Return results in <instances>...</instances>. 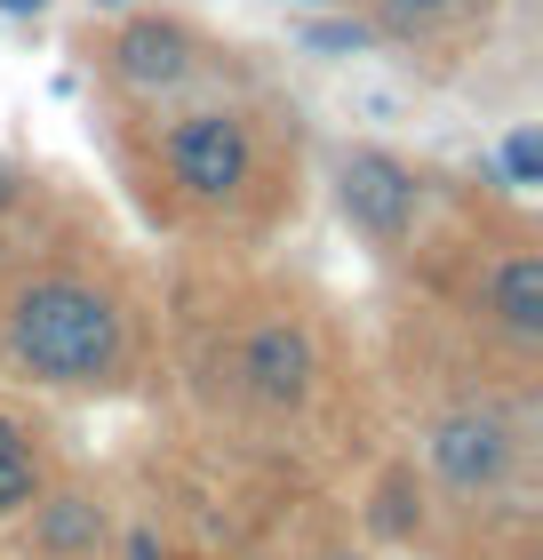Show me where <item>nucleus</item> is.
I'll return each mask as SVG.
<instances>
[{
    "instance_id": "nucleus-10",
    "label": "nucleus",
    "mask_w": 543,
    "mask_h": 560,
    "mask_svg": "<svg viewBox=\"0 0 543 560\" xmlns=\"http://www.w3.org/2000/svg\"><path fill=\"white\" fill-rule=\"evenodd\" d=\"M496 161H504V185H511V192H535V185H543V129H535V120H520V129L504 137Z\"/></svg>"
},
{
    "instance_id": "nucleus-1",
    "label": "nucleus",
    "mask_w": 543,
    "mask_h": 560,
    "mask_svg": "<svg viewBox=\"0 0 543 560\" xmlns=\"http://www.w3.org/2000/svg\"><path fill=\"white\" fill-rule=\"evenodd\" d=\"M9 345L48 385H105L120 369V313L88 280H33L9 313Z\"/></svg>"
},
{
    "instance_id": "nucleus-6",
    "label": "nucleus",
    "mask_w": 543,
    "mask_h": 560,
    "mask_svg": "<svg viewBox=\"0 0 543 560\" xmlns=\"http://www.w3.org/2000/svg\"><path fill=\"white\" fill-rule=\"evenodd\" d=\"M432 465L456 480V489H496L504 465H511V432L504 417H487V409H463L432 432Z\"/></svg>"
},
{
    "instance_id": "nucleus-3",
    "label": "nucleus",
    "mask_w": 543,
    "mask_h": 560,
    "mask_svg": "<svg viewBox=\"0 0 543 560\" xmlns=\"http://www.w3.org/2000/svg\"><path fill=\"white\" fill-rule=\"evenodd\" d=\"M335 209L368 241H408L424 217V176L392 152H344L335 161Z\"/></svg>"
},
{
    "instance_id": "nucleus-15",
    "label": "nucleus",
    "mask_w": 543,
    "mask_h": 560,
    "mask_svg": "<svg viewBox=\"0 0 543 560\" xmlns=\"http://www.w3.org/2000/svg\"><path fill=\"white\" fill-rule=\"evenodd\" d=\"M88 9H137V0H88Z\"/></svg>"
},
{
    "instance_id": "nucleus-12",
    "label": "nucleus",
    "mask_w": 543,
    "mask_h": 560,
    "mask_svg": "<svg viewBox=\"0 0 543 560\" xmlns=\"http://www.w3.org/2000/svg\"><path fill=\"white\" fill-rule=\"evenodd\" d=\"M392 9L400 33H416V24H439V16H456V9H472V0H383Z\"/></svg>"
},
{
    "instance_id": "nucleus-14",
    "label": "nucleus",
    "mask_w": 543,
    "mask_h": 560,
    "mask_svg": "<svg viewBox=\"0 0 543 560\" xmlns=\"http://www.w3.org/2000/svg\"><path fill=\"white\" fill-rule=\"evenodd\" d=\"M0 9H9V16H40L48 0H0Z\"/></svg>"
},
{
    "instance_id": "nucleus-7",
    "label": "nucleus",
    "mask_w": 543,
    "mask_h": 560,
    "mask_svg": "<svg viewBox=\"0 0 543 560\" xmlns=\"http://www.w3.org/2000/svg\"><path fill=\"white\" fill-rule=\"evenodd\" d=\"M487 304H496V320H504L520 345L543 337V257H535V248H511V257L496 265V280H487Z\"/></svg>"
},
{
    "instance_id": "nucleus-2",
    "label": "nucleus",
    "mask_w": 543,
    "mask_h": 560,
    "mask_svg": "<svg viewBox=\"0 0 543 560\" xmlns=\"http://www.w3.org/2000/svg\"><path fill=\"white\" fill-rule=\"evenodd\" d=\"M168 161V185L192 200V209H224V200L248 192L256 176V120L232 113V105H209V113H185L161 144Z\"/></svg>"
},
{
    "instance_id": "nucleus-9",
    "label": "nucleus",
    "mask_w": 543,
    "mask_h": 560,
    "mask_svg": "<svg viewBox=\"0 0 543 560\" xmlns=\"http://www.w3.org/2000/svg\"><path fill=\"white\" fill-rule=\"evenodd\" d=\"M33 497H40V465H33V448H24V432L0 417V513H24Z\"/></svg>"
},
{
    "instance_id": "nucleus-4",
    "label": "nucleus",
    "mask_w": 543,
    "mask_h": 560,
    "mask_svg": "<svg viewBox=\"0 0 543 560\" xmlns=\"http://www.w3.org/2000/svg\"><path fill=\"white\" fill-rule=\"evenodd\" d=\"M192 65H200V40L176 16H137L128 33L105 40V72L120 89H137V96H161L176 81H192Z\"/></svg>"
},
{
    "instance_id": "nucleus-16",
    "label": "nucleus",
    "mask_w": 543,
    "mask_h": 560,
    "mask_svg": "<svg viewBox=\"0 0 543 560\" xmlns=\"http://www.w3.org/2000/svg\"><path fill=\"white\" fill-rule=\"evenodd\" d=\"M304 9H328V0H304Z\"/></svg>"
},
{
    "instance_id": "nucleus-13",
    "label": "nucleus",
    "mask_w": 543,
    "mask_h": 560,
    "mask_svg": "<svg viewBox=\"0 0 543 560\" xmlns=\"http://www.w3.org/2000/svg\"><path fill=\"white\" fill-rule=\"evenodd\" d=\"M128 560H168V552H161V537H152V528H137V537H128Z\"/></svg>"
},
{
    "instance_id": "nucleus-5",
    "label": "nucleus",
    "mask_w": 543,
    "mask_h": 560,
    "mask_svg": "<svg viewBox=\"0 0 543 560\" xmlns=\"http://www.w3.org/2000/svg\"><path fill=\"white\" fill-rule=\"evenodd\" d=\"M240 376H248V393L264 400V409H296L304 385H312V337H304L296 320H264L240 352Z\"/></svg>"
},
{
    "instance_id": "nucleus-8",
    "label": "nucleus",
    "mask_w": 543,
    "mask_h": 560,
    "mask_svg": "<svg viewBox=\"0 0 543 560\" xmlns=\"http://www.w3.org/2000/svg\"><path fill=\"white\" fill-rule=\"evenodd\" d=\"M96 537H105V513H96L88 497H57V504H40V545H48V552L88 560Z\"/></svg>"
},
{
    "instance_id": "nucleus-11",
    "label": "nucleus",
    "mask_w": 543,
    "mask_h": 560,
    "mask_svg": "<svg viewBox=\"0 0 543 560\" xmlns=\"http://www.w3.org/2000/svg\"><path fill=\"white\" fill-rule=\"evenodd\" d=\"M304 48H320V57H359V48H368V24L359 16H320V24H304Z\"/></svg>"
}]
</instances>
